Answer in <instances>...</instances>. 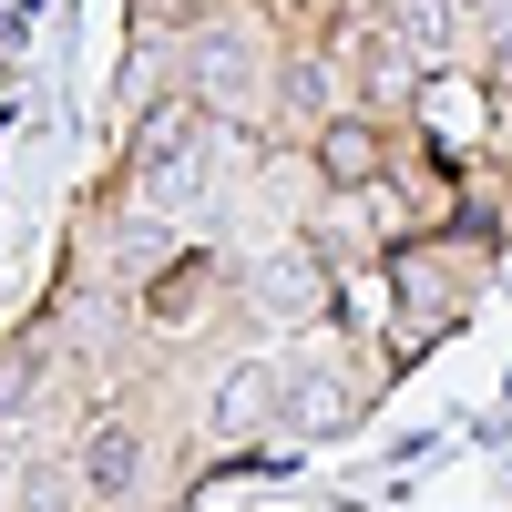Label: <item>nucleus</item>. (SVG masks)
<instances>
[{
	"label": "nucleus",
	"instance_id": "f257e3e1",
	"mask_svg": "<svg viewBox=\"0 0 512 512\" xmlns=\"http://www.w3.org/2000/svg\"><path fill=\"white\" fill-rule=\"evenodd\" d=\"M195 93L226 103V113L256 103V41H246V31H205V41H195Z\"/></svg>",
	"mask_w": 512,
	"mask_h": 512
},
{
	"label": "nucleus",
	"instance_id": "f03ea898",
	"mask_svg": "<svg viewBox=\"0 0 512 512\" xmlns=\"http://www.w3.org/2000/svg\"><path fill=\"white\" fill-rule=\"evenodd\" d=\"M256 308H277V318H308L318 308V267H308V256H256Z\"/></svg>",
	"mask_w": 512,
	"mask_h": 512
},
{
	"label": "nucleus",
	"instance_id": "7ed1b4c3",
	"mask_svg": "<svg viewBox=\"0 0 512 512\" xmlns=\"http://www.w3.org/2000/svg\"><path fill=\"white\" fill-rule=\"evenodd\" d=\"M318 164H328V185H369V175H379V134H369V123H328V134H318Z\"/></svg>",
	"mask_w": 512,
	"mask_h": 512
},
{
	"label": "nucleus",
	"instance_id": "20e7f679",
	"mask_svg": "<svg viewBox=\"0 0 512 512\" xmlns=\"http://www.w3.org/2000/svg\"><path fill=\"white\" fill-rule=\"evenodd\" d=\"M134 431H113V420H93V441H82V482H93V492H123V482H134Z\"/></svg>",
	"mask_w": 512,
	"mask_h": 512
},
{
	"label": "nucleus",
	"instance_id": "39448f33",
	"mask_svg": "<svg viewBox=\"0 0 512 512\" xmlns=\"http://www.w3.org/2000/svg\"><path fill=\"white\" fill-rule=\"evenodd\" d=\"M277 400V359H256V369H236V390H226V431H246L256 410Z\"/></svg>",
	"mask_w": 512,
	"mask_h": 512
}]
</instances>
